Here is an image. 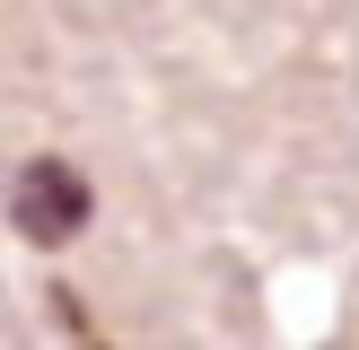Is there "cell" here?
<instances>
[{"label": "cell", "instance_id": "obj_1", "mask_svg": "<svg viewBox=\"0 0 359 350\" xmlns=\"http://www.w3.org/2000/svg\"><path fill=\"white\" fill-rule=\"evenodd\" d=\"M88 175L70 167V158H27L18 167V192H9V219H18V237L27 245H70L88 227Z\"/></svg>", "mask_w": 359, "mask_h": 350}]
</instances>
